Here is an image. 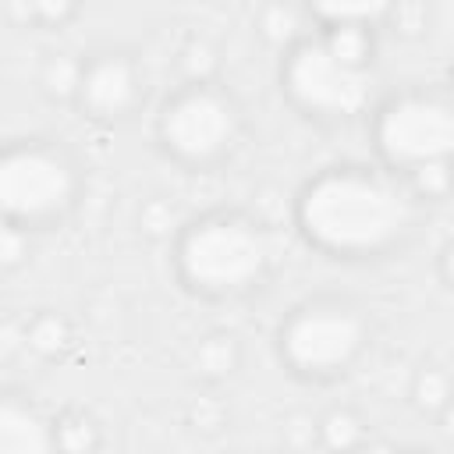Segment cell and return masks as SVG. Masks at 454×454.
<instances>
[{"mask_svg":"<svg viewBox=\"0 0 454 454\" xmlns=\"http://www.w3.org/2000/svg\"><path fill=\"white\" fill-rule=\"evenodd\" d=\"M266 266L262 234L234 216L195 223L181 241V270L202 291L248 287Z\"/></svg>","mask_w":454,"mask_h":454,"instance_id":"cell-2","label":"cell"},{"mask_svg":"<svg viewBox=\"0 0 454 454\" xmlns=\"http://www.w3.org/2000/svg\"><path fill=\"white\" fill-rule=\"evenodd\" d=\"M131 92H135V78H131V67L117 57H106L99 64L89 67L85 82H82V96L85 103L96 110V114H117L131 103Z\"/></svg>","mask_w":454,"mask_h":454,"instance_id":"cell-8","label":"cell"},{"mask_svg":"<svg viewBox=\"0 0 454 454\" xmlns=\"http://www.w3.org/2000/svg\"><path fill=\"white\" fill-rule=\"evenodd\" d=\"M298 220L305 234L330 252H376L408 231L411 195L380 174L337 170L305 188Z\"/></svg>","mask_w":454,"mask_h":454,"instance_id":"cell-1","label":"cell"},{"mask_svg":"<svg viewBox=\"0 0 454 454\" xmlns=\"http://www.w3.org/2000/svg\"><path fill=\"white\" fill-rule=\"evenodd\" d=\"M287 89L301 106L316 114L348 117L369 103L372 78L365 71V60H355L340 53L330 39H323V43H305L291 57Z\"/></svg>","mask_w":454,"mask_h":454,"instance_id":"cell-3","label":"cell"},{"mask_svg":"<svg viewBox=\"0 0 454 454\" xmlns=\"http://www.w3.org/2000/svg\"><path fill=\"white\" fill-rule=\"evenodd\" d=\"M50 447H53V436L35 411L21 404H4L0 411V450L4 454H43Z\"/></svg>","mask_w":454,"mask_h":454,"instance_id":"cell-9","label":"cell"},{"mask_svg":"<svg viewBox=\"0 0 454 454\" xmlns=\"http://www.w3.org/2000/svg\"><path fill=\"white\" fill-rule=\"evenodd\" d=\"M234 135V110L216 92L195 89L174 99L163 114V138L184 160L216 156Z\"/></svg>","mask_w":454,"mask_h":454,"instance_id":"cell-7","label":"cell"},{"mask_svg":"<svg viewBox=\"0 0 454 454\" xmlns=\"http://www.w3.org/2000/svg\"><path fill=\"white\" fill-rule=\"evenodd\" d=\"M312 11L333 25H365L380 18L394 0H309Z\"/></svg>","mask_w":454,"mask_h":454,"instance_id":"cell-10","label":"cell"},{"mask_svg":"<svg viewBox=\"0 0 454 454\" xmlns=\"http://www.w3.org/2000/svg\"><path fill=\"white\" fill-rule=\"evenodd\" d=\"M443 262H447V273L454 277V248H447V259H443Z\"/></svg>","mask_w":454,"mask_h":454,"instance_id":"cell-12","label":"cell"},{"mask_svg":"<svg viewBox=\"0 0 454 454\" xmlns=\"http://www.w3.org/2000/svg\"><path fill=\"white\" fill-rule=\"evenodd\" d=\"M284 355L301 372H333L362 348V323L340 305L301 309L280 333Z\"/></svg>","mask_w":454,"mask_h":454,"instance_id":"cell-5","label":"cell"},{"mask_svg":"<svg viewBox=\"0 0 454 454\" xmlns=\"http://www.w3.org/2000/svg\"><path fill=\"white\" fill-rule=\"evenodd\" d=\"M71 170L57 153L46 149H14L0 163V202L14 216H46L67 206Z\"/></svg>","mask_w":454,"mask_h":454,"instance_id":"cell-6","label":"cell"},{"mask_svg":"<svg viewBox=\"0 0 454 454\" xmlns=\"http://www.w3.org/2000/svg\"><path fill=\"white\" fill-rule=\"evenodd\" d=\"M380 149L401 167H440L454 156V103L433 96H404L390 103L376 128Z\"/></svg>","mask_w":454,"mask_h":454,"instance_id":"cell-4","label":"cell"},{"mask_svg":"<svg viewBox=\"0 0 454 454\" xmlns=\"http://www.w3.org/2000/svg\"><path fill=\"white\" fill-rule=\"evenodd\" d=\"M43 14H50V18H57V14H64L67 7H71V0H32Z\"/></svg>","mask_w":454,"mask_h":454,"instance_id":"cell-11","label":"cell"}]
</instances>
